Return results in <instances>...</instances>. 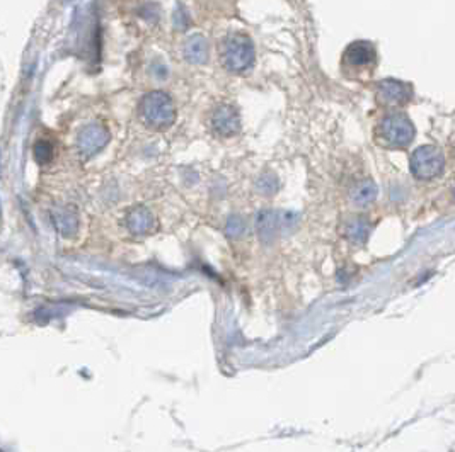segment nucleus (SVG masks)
I'll use <instances>...</instances> for the list:
<instances>
[{
    "label": "nucleus",
    "instance_id": "nucleus-7",
    "mask_svg": "<svg viewBox=\"0 0 455 452\" xmlns=\"http://www.w3.org/2000/svg\"><path fill=\"white\" fill-rule=\"evenodd\" d=\"M295 216L292 213H277V211H263L258 218V230L263 240L270 242L277 237L283 228L292 226Z\"/></svg>",
    "mask_w": 455,
    "mask_h": 452
},
{
    "label": "nucleus",
    "instance_id": "nucleus-8",
    "mask_svg": "<svg viewBox=\"0 0 455 452\" xmlns=\"http://www.w3.org/2000/svg\"><path fill=\"white\" fill-rule=\"evenodd\" d=\"M211 126L220 136H232L241 128V119L232 106H220L213 113Z\"/></svg>",
    "mask_w": 455,
    "mask_h": 452
},
{
    "label": "nucleus",
    "instance_id": "nucleus-5",
    "mask_svg": "<svg viewBox=\"0 0 455 452\" xmlns=\"http://www.w3.org/2000/svg\"><path fill=\"white\" fill-rule=\"evenodd\" d=\"M375 46L369 41H353L343 53V67L348 71H367L375 65Z\"/></svg>",
    "mask_w": 455,
    "mask_h": 452
},
{
    "label": "nucleus",
    "instance_id": "nucleus-2",
    "mask_svg": "<svg viewBox=\"0 0 455 452\" xmlns=\"http://www.w3.org/2000/svg\"><path fill=\"white\" fill-rule=\"evenodd\" d=\"M414 130L413 121L404 113H390L387 114L378 125V139L382 145L394 150H402L413 143Z\"/></svg>",
    "mask_w": 455,
    "mask_h": 452
},
{
    "label": "nucleus",
    "instance_id": "nucleus-11",
    "mask_svg": "<svg viewBox=\"0 0 455 452\" xmlns=\"http://www.w3.org/2000/svg\"><path fill=\"white\" fill-rule=\"evenodd\" d=\"M185 57L187 62L191 63H205L206 57H209V46L203 36H191L185 45Z\"/></svg>",
    "mask_w": 455,
    "mask_h": 452
},
{
    "label": "nucleus",
    "instance_id": "nucleus-14",
    "mask_svg": "<svg viewBox=\"0 0 455 452\" xmlns=\"http://www.w3.org/2000/svg\"><path fill=\"white\" fill-rule=\"evenodd\" d=\"M51 150H53V148H51L50 143L39 142L38 145L34 146L36 158H38L39 162H46V160H50V157H51Z\"/></svg>",
    "mask_w": 455,
    "mask_h": 452
},
{
    "label": "nucleus",
    "instance_id": "nucleus-12",
    "mask_svg": "<svg viewBox=\"0 0 455 452\" xmlns=\"http://www.w3.org/2000/svg\"><path fill=\"white\" fill-rule=\"evenodd\" d=\"M126 225H128L131 233H147L152 226V214L143 207H135L126 218Z\"/></svg>",
    "mask_w": 455,
    "mask_h": 452
},
{
    "label": "nucleus",
    "instance_id": "nucleus-13",
    "mask_svg": "<svg viewBox=\"0 0 455 452\" xmlns=\"http://www.w3.org/2000/svg\"><path fill=\"white\" fill-rule=\"evenodd\" d=\"M377 186L374 181H362L355 186V189L351 191V199L357 206H367V204L374 203L377 198Z\"/></svg>",
    "mask_w": 455,
    "mask_h": 452
},
{
    "label": "nucleus",
    "instance_id": "nucleus-1",
    "mask_svg": "<svg viewBox=\"0 0 455 452\" xmlns=\"http://www.w3.org/2000/svg\"><path fill=\"white\" fill-rule=\"evenodd\" d=\"M220 57L227 70L234 71V74H242V71L249 70L254 63L253 41L241 33L227 36L222 43Z\"/></svg>",
    "mask_w": 455,
    "mask_h": 452
},
{
    "label": "nucleus",
    "instance_id": "nucleus-3",
    "mask_svg": "<svg viewBox=\"0 0 455 452\" xmlns=\"http://www.w3.org/2000/svg\"><path fill=\"white\" fill-rule=\"evenodd\" d=\"M444 151L435 145H423L414 150L409 160L411 174L420 181H432L444 172Z\"/></svg>",
    "mask_w": 455,
    "mask_h": 452
},
{
    "label": "nucleus",
    "instance_id": "nucleus-6",
    "mask_svg": "<svg viewBox=\"0 0 455 452\" xmlns=\"http://www.w3.org/2000/svg\"><path fill=\"white\" fill-rule=\"evenodd\" d=\"M413 99L409 83L396 78H387L377 83V101L387 107H401Z\"/></svg>",
    "mask_w": 455,
    "mask_h": 452
},
{
    "label": "nucleus",
    "instance_id": "nucleus-15",
    "mask_svg": "<svg viewBox=\"0 0 455 452\" xmlns=\"http://www.w3.org/2000/svg\"><path fill=\"white\" fill-rule=\"evenodd\" d=\"M454 196H455V189H454Z\"/></svg>",
    "mask_w": 455,
    "mask_h": 452
},
{
    "label": "nucleus",
    "instance_id": "nucleus-10",
    "mask_svg": "<svg viewBox=\"0 0 455 452\" xmlns=\"http://www.w3.org/2000/svg\"><path fill=\"white\" fill-rule=\"evenodd\" d=\"M370 230H372V225H370L369 219L363 218V216H351L345 223V237L348 238L350 242L357 243V245H362V243L367 242Z\"/></svg>",
    "mask_w": 455,
    "mask_h": 452
},
{
    "label": "nucleus",
    "instance_id": "nucleus-4",
    "mask_svg": "<svg viewBox=\"0 0 455 452\" xmlns=\"http://www.w3.org/2000/svg\"><path fill=\"white\" fill-rule=\"evenodd\" d=\"M140 114L147 125L162 130V128L171 126L174 123V104L162 92H152V94L143 97L140 104Z\"/></svg>",
    "mask_w": 455,
    "mask_h": 452
},
{
    "label": "nucleus",
    "instance_id": "nucleus-9",
    "mask_svg": "<svg viewBox=\"0 0 455 452\" xmlns=\"http://www.w3.org/2000/svg\"><path fill=\"white\" fill-rule=\"evenodd\" d=\"M107 138H110V135H107L105 128L94 126V125L87 126L81 135V150L84 153L93 155L106 145Z\"/></svg>",
    "mask_w": 455,
    "mask_h": 452
}]
</instances>
